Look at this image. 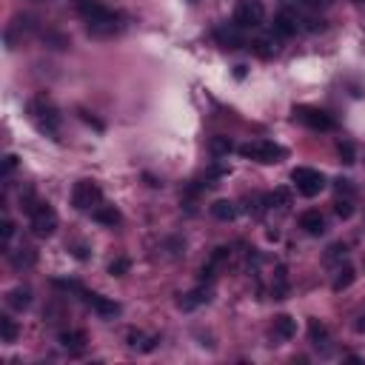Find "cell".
<instances>
[{
  "label": "cell",
  "instance_id": "9a60e30c",
  "mask_svg": "<svg viewBox=\"0 0 365 365\" xmlns=\"http://www.w3.org/2000/svg\"><path fill=\"white\" fill-rule=\"evenodd\" d=\"M211 300V288H205V286H200V288H194V291H189L186 297L180 300V309L182 311H192V309H197V306H203V302H208Z\"/></svg>",
  "mask_w": 365,
  "mask_h": 365
},
{
  "label": "cell",
  "instance_id": "4dcf8cb0",
  "mask_svg": "<svg viewBox=\"0 0 365 365\" xmlns=\"http://www.w3.org/2000/svg\"><path fill=\"white\" fill-rule=\"evenodd\" d=\"M15 169H17V157H15V155H9V157H6V166H3V177H9Z\"/></svg>",
  "mask_w": 365,
  "mask_h": 365
},
{
  "label": "cell",
  "instance_id": "8992f818",
  "mask_svg": "<svg viewBox=\"0 0 365 365\" xmlns=\"http://www.w3.org/2000/svg\"><path fill=\"white\" fill-rule=\"evenodd\" d=\"M103 203V192L95 180H77L75 189H72V205L77 211H91L95 205Z\"/></svg>",
  "mask_w": 365,
  "mask_h": 365
},
{
  "label": "cell",
  "instance_id": "3957f363",
  "mask_svg": "<svg viewBox=\"0 0 365 365\" xmlns=\"http://www.w3.org/2000/svg\"><path fill=\"white\" fill-rule=\"evenodd\" d=\"M240 157L246 160H254V163H263V166H271V163H280L286 157V148L274 140H251V143H242L240 148Z\"/></svg>",
  "mask_w": 365,
  "mask_h": 365
},
{
  "label": "cell",
  "instance_id": "4fadbf2b",
  "mask_svg": "<svg viewBox=\"0 0 365 365\" xmlns=\"http://www.w3.org/2000/svg\"><path fill=\"white\" fill-rule=\"evenodd\" d=\"M6 306L12 311H26L29 306H32V288H26V286H17L6 294Z\"/></svg>",
  "mask_w": 365,
  "mask_h": 365
},
{
  "label": "cell",
  "instance_id": "836d02e7",
  "mask_svg": "<svg viewBox=\"0 0 365 365\" xmlns=\"http://www.w3.org/2000/svg\"><path fill=\"white\" fill-rule=\"evenodd\" d=\"M357 331H365V317H359V323H357Z\"/></svg>",
  "mask_w": 365,
  "mask_h": 365
},
{
  "label": "cell",
  "instance_id": "ffe728a7",
  "mask_svg": "<svg viewBox=\"0 0 365 365\" xmlns=\"http://www.w3.org/2000/svg\"><path fill=\"white\" fill-rule=\"evenodd\" d=\"M228 249L223 246V249H217L215 254H211V260H208V265H203V280H211V277H215V268H220L226 260H228Z\"/></svg>",
  "mask_w": 365,
  "mask_h": 365
},
{
  "label": "cell",
  "instance_id": "f546056e",
  "mask_svg": "<svg viewBox=\"0 0 365 365\" xmlns=\"http://www.w3.org/2000/svg\"><path fill=\"white\" fill-rule=\"evenodd\" d=\"M340 157H343V163H354V143H348V140L340 143Z\"/></svg>",
  "mask_w": 365,
  "mask_h": 365
},
{
  "label": "cell",
  "instance_id": "ac0fdd59",
  "mask_svg": "<svg viewBox=\"0 0 365 365\" xmlns=\"http://www.w3.org/2000/svg\"><path fill=\"white\" fill-rule=\"evenodd\" d=\"M9 254V260H12V265L15 268H29V265H35V251L29 249V246H23V249H17V251H6Z\"/></svg>",
  "mask_w": 365,
  "mask_h": 365
},
{
  "label": "cell",
  "instance_id": "484cf974",
  "mask_svg": "<svg viewBox=\"0 0 365 365\" xmlns=\"http://www.w3.org/2000/svg\"><path fill=\"white\" fill-rule=\"evenodd\" d=\"M274 300H286V268L277 265V286H274Z\"/></svg>",
  "mask_w": 365,
  "mask_h": 365
},
{
  "label": "cell",
  "instance_id": "7402d4cb",
  "mask_svg": "<svg viewBox=\"0 0 365 365\" xmlns=\"http://www.w3.org/2000/svg\"><path fill=\"white\" fill-rule=\"evenodd\" d=\"M354 283V268L351 265H340L337 277H334V291H345Z\"/></svg>",
  "mask_w": 365,
  "mask_h": 365
},
{
  "label": "cell",
  "instance_id": "d4e9b609",
  "mask_svg": "<svg viewBox=\"0 0 365 365\" xmlns=\"http://www.w3.org/2000/svg\"><path fill=\"white\" fill-rule=\"evenodd\" d=\"M254 52L260 57H274V54H277V40H274V38H260V40H254Z\"/></svg>",
  "mask_w": 365,
  "mask_h": 365
},
{
  "label": "cell",
  "instance_id": "44dd1931",
  "mask_svg": "<svg viewBox=\"0 0 365 365\" xmlns=\"http://www.w3.org/2000/svg\"><path fill=\"white\" fill-rule=\"evenodd\" d=\"M17 334H20V328H17V323L9 314L0 317V337H3V343H15Z\"/></svg>",
  "mask_w": 365,
  "mask_h": 365
},
{
  "label": "cell",
  "instance_id": "d590c367",
  "mask_svg": "<svg viewBox=\"0 0 365 365\" xmlns=\"http://www.w3.org/2000/svg\"><path fill=\"white\" fill-rule=\"evenodd\" d=\"M357 3H365V0H357Z\"/></svg>",
  "mask_w": 365,
  "mask_h": 365
},
{
  "label": "cell",
  "instance_id": "d6a6232c",
  "mask_svg": "<svg viewBox=\"0 0 365 365\" xmlns=\"http://www.w3.org/2000/svg\"><path fill=\"white\" fill-rule=\"evenodd\" d=\"M283 3H286V6H309L311 0H283Z\"/></svg>",
  "mask_w": 365,
  "mask_h": 365
},
{
  "label": "cell",
  "instance_id": "30bf717a",
  "mask_svg": "<svg viewBox=\"0 0 365 365\" xmlns=\"http://www.w3.org/2000/svg\"><path fill=\"white\" fill-rule=\"evenodd\" d=\"M215 40L223 46V49H240L242 43V29L237 26V23H223V26H217L215 29Z\"/></svg>",
  "mask_w": 365,
  "mask_h": 365
},
{
  "label": "cell",
  "instance_id": "5b68a950",
  "mask_svg": "<svg viewBox=\"0 0 365 365\" xmlns=\"http://www.w3.org/2000/svg\"><path fill=\"white\" fill-rule=\"evenodd\" d=\"M291 182H294V189L302 194V197H317L320 192H325L328 186V180L323 171L317 169H309V166H297L291 171Z\"/></svg>",
  "mask_w": 365,
  "mask_h": 365
},
{
  "label": "cell",
  "instance_id": "5bb4252c",
  "mask_svg": "<svg viewBox=\"0 0 365 365\" xmlns=\"http://www.w3.org/2000/svg\"><path fill=\"white\" fill-rule=\"evenodd\" d=\"M91 217H95L100 226H117L120 223V211L114 208V205H106V203H100V205H95L91 208Z\"/></svg>",
  "mask_w": 365,
  "mask_h": 365
},
{
  "label": "cell",
  "instance_id": "1f68e13d",
  "mask_svg": "<svg viewBox=\"0 0 365 365\" xmlns=\"http://www.w3.org/2000/svg\"><path fill=\"white\" fill-rule=\"evenodd\" d=\"M223 174H228V166H215L208 171V177H223Z\"/></svg>",
  "mask_w": 365,
  "mask_h": 365
},
{
  "label": "cell",
  "instance_id": "52a82bcc",
  "mask_svg": "<svg viewBox=\"0 0 365 365\" xmlns=\"http://www.w3.org/2000/svg\"><path fill=\"white\" fill-rule=\"evenodd\" d=\"M234 23L240 29H260L265 23V6L260 0H240L234 9Z\"/></svg>",
  "mask_w": 365,
  "mask_h": 365
},
{
  "label": "cell",
  "instance_id": "603a6c76",
  "mask_svg": "<svg viewBox=\"0 0 365 365\" xmlns=\"http://www.w3.org/2000/svg\"><path fill=\"white\" fill-rule=\"evenodd\" d=\"M208 148H211V155H215V157H228L234 146H231L228 137H215V140L208 143Z\"/></svg>",
  "mask_w": 365,
  "mask_h": 365
},
{
  "label": "cell",
  "instance_id": "ba28073f",
  "mask_svg": "<svg viewBox=\"0 0 365 365\" xmlns=\"http://www.w3.org/2000/svg\"><path fill=\"white\" fill-rule=\"evenodd\" d=\"M294 117L300 120L302 126H309L311 132H331L334 129V120L323 111V109H311V106H297Z\"/></svg>",
  "mask_w": 365,
  "mask_h": 365
},
{
  "label": "cell",
  "instance_id": "277c9868",
  "mask_svg": "<svg viewBox=\"0 0 365 365\" xmlns=\"http://www.w3.org/2000/svg\"><path fill=\"white\" fill-rule=\"evenodd\" d=\"M26 215H29V226H32L35 237H52L57 231V215L54 208L43 200H35L26 205Z\"/></svg>",
  "mask_w": 365,
  "mask_h": 365
},
{
  "label": "cell",
  "instance_id": "f1b7e54d",
  "mask_svg": "<svg viewBox=\"0 0 365 365\" xmlns=\"http://www.w3.org/2000/svg\"><path fill=\"white\" fill-rule=\"evenodd\" d=\"M15 234V223L12 220H3V226H0V237H3V249H9V240Z\"/></svg>",
  "mask_w": 365,
  "mask_h": 365
},
{
  "label": "cell",
  "instance_id": "83f0119b",
  "mask_svg": "<svg viewBox=\"0 0 365 365\" xmlns=\"http://www.w3.org/2000/svg\"><path fill=\"white\" fill-rule=\"evenodd\" d=\"M334 211H337L343 220H348L354 215V205H351V200H337V203H334Z\"/></svg>",
  "mask_w": 365,
  "mask_h": 365
},
{
  "label": "cell",
  "instance_id": "2e32d148",
  "mask_svg": "<svg viewBox=\"0 0 365 365\" xmlns=\"http://www.w3.org/2000/svg\"><path fill=\"white\" fill-rule=\"evenodd\" d=\"M60 345L69 354H80V351H86V334L83 331H63L60 334Z\"/></svg>",
  "mask_w": 365,
  "mask_h": 365
},
{
  "label": "cell",
  "instance_id": "6da1fadb",
  "mask_svg": "<svg viewBox=\"0 0 365 365\" xmlns=\"http://www.w3.org/2000/svg\"><path fill=\"white\" fill-rule=\"evenodd\" d=\"M80 15L86 17V26H88V35L95 38H114L120 32V15L106 9L103 3H95V0H86L80 6Z\"/></svg>",
  "mask_w": 365,
  "mask_h": 365
},
{
  "label": "cell",
  "instance_id": "8fae6325",
  "mask_svg": "<svg viewBox=\"0 0 365 365\" xmlns=\"http://www.w3.org/2000/svg\"><path fill=\"white\" fill-rule=\"evenodd\" d=\"M86 297V302L91 309H95L100 317H117L120 314V306L114 300H109V297H103V294H95V291H88V294H83Z\"/></svg>",
  "mask_w": 365,
  "mask_h": 365
},
{
  "label": "cell",
  "instance_id": "d6986e66",
  "mask_svg": "<svg viewBox=\"0 0 365 365\" xmlns=\"http://www.w3.org/2000/svg\"><path fill=\"white\" fill-rule=\"evenodd\" d=\"M211 215H215L217 220H223V223H228V220L237 217V205L231 200H217L215 205H211Z\"/></svg>",
  "mask_w": 365,
  "mask_h": 365
},
{
  "label": "cell",
  "instance_id": "e575fe53",
  "mask_svg": "<svg viewBox=\"0 0 365 365\" xmlns=\"http://www.w3.org/2000/svg\"><path fill=\"white\" fill-rule=\"evenodd\" d=\"M186 3H197V0H186Z\"/></svg>",
  "mask_w": 365,
  "mask_h": 365
},
{
  "label": "cell",
  "instance_id": "7a4b0ae2",
  "mask_svg": "<svg viewBox=\"0 0 365 365\" xmlns=\"http://www.w3.org/2000/svg\"><path fill=\"white\" fill-rule=\"evenodd\" d=\"M29 117H32V123L40 134L57 140L60 137V126H63V117H60L57 106L46 98V95H38L32 98V103H29Z\"/></svg>",
  "mask_w": 365,
  "mask_h": 365
},
{
  "label": "cell",
  "instance_id": "7c38bea8",
  "mask_svg": "<svg viewBox=\"0 0 365 365\" xmlns=\"http://www.w3.org/2000/svg\"><path fill=\"white\" fill-rule=\"evenodd\" d=\"M300 228L306 234H311V237H320V234H325V217L320 215V211L309 208V211H302L300 215Z\"/></svg>",
  "mask_w": 365,
  "mask_h": 365
},
{
  "label": "cell",
  "instance_id": "e0dca14e",
  "mask_svg": "<svg viewBox=\"0 0 365 365\" xmlns=\"http://www.w3.org/2000/svg\"><path fill=\"white\" fill-rule=\"evenodd\" d=\"M274 334L283 340H291L297 337V320L288 317V314H280V317H274Z\"/></svg>",
  "mask_w": 365,
  "mask_h": 365
},
{
  "label": "cell",
  "instance_id": "cb8c5ba5",
  "mask_svg": "<svg viewBox=\"0 0 365 365\" xmlns=\"http://www.w3.org/2000/svg\"><path fill=\"white\" fill-rule=\"evenodd\" d=\"M309 334H311V343L314 345H325L328 343V328L323 323H317V320L309 323Z\"/></svg>",
  "mask_w": 365,
  "mask_h": 365
},
{
  "label": "cell",
  "instance_id": "9c48e42d",
  "mask_svg": "<svg viewBox=\"0 0 365 365\" xmlns=\"http://www.w3.org/2000/svg\"><path fill=\"white\" fill-rule=\"evenodd\" d=\"M300 29H302V20H300L297 12L283 9L280 15H274V32H277L280 38H294Z\"/></svg>",
  "mask_w": 365,
  "mask_h": 365
},
{
  "label": "cell",
  "instance_id": "4316f807",
  "mask_svg": "<svg viewBox=\"0 0 365 365\" xmlns=\"http://www.w3.org/2000/svg\"><path fill=\"white\" fill-rule=\"evenodd\" d=\"M129 268H132V263H129L126 257H120V260H114V263L109 265V274H111V277H123Z\"/></svg>",
  "mask_w": 365,
  "mask_h": 365
}]
</instances>
